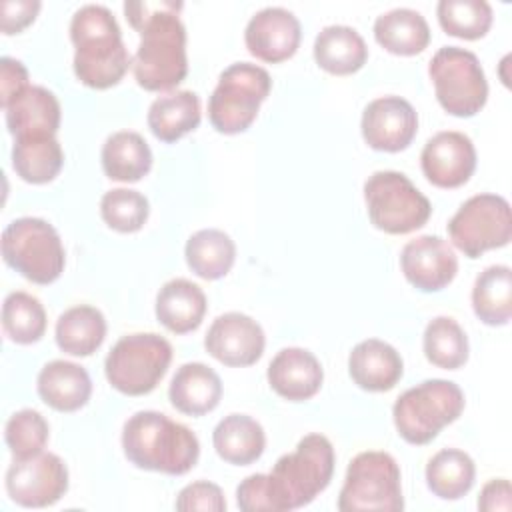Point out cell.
<instances>
[{
	"label": "cell",
	"mask_w": 512,
	"mask_h": 512,
	"mask_svg": "<svg viewBox=\"0 0 512 512\" xmlns=\"http://www.w3.org/2000/svg\"><path fill=\"white\" fill-rule=\"evenodd\" d=\"M70 40L76 48L74 74L88 88L116 86L132 64L116 18L102 4H86L74 12Z\"/></svg>",
	"instance_id": "2"
},
{
	"label": "cell",
	"mask_w": 512,
	"mask_h": 512,
	"mask_svg": "<svg viewBox=\"0 0 512 512\" xmlns=\"http://www.w3.org/2000/svg\"><path fill=\"white\" fill-rule=\"evenodd\" d=\"M400 268L414 288L422 292H438L454 280L458 258L444 238L424 234L404 244L400 252Z\"/></svg>",
	"instance_id": "17"
},
{
	"label": "cell",
	"mask_w": 512,
	"mask_h": 512,
	"mask_svg": "<svg viewBox=\"0 0 512 512\" xmlns=\"http://www.w3.org/2000/svg\"><path fill=\"white\" fill-rule=\"evenodd\" d=\"M300 38L302 28L298 18L282 6L258 10L244 30L248 52L270 64L292 58L300 46Z\"/></svg>",
	"instance_id": "18"
},
{
	"label": "cell",
	"mask_w": 512,
	"mask_h": 512,
	"mask_svg": "<svg viewBox=\"0 0 512 512\" xmlns=\"http://www.w3.org/2000/svg\"><path fill=\"white\" fill-rule=\"evenodd\" d=\"M452 244L468 258L502 248L512 238V212L504 196L476 194L448 222Z\"/></svg>",
	"instance_id": "12"
},
{
	"label": "cell",
	"mask_w": 512,
	"mask_h": 512,
	"mask_svg": "<svg viewBox=\"0 0 512 512\" xmlns=\"http://www.w3.org/2000/svg\"><path fill=\"white\" fill-rule=\"evenodd\" d=\"M64 164V152L56 136L14 138L12 168L30 184L52 182Z\"/></svg>",
	"instance_id": "31"
},
{
	"label": "cell",
	"mask_w": 512,
	"mask_h": 512,
	"mask_svg": "<svg viewBox=\"0 0 512 512\" xmlns=\"http://www.w3.org/2000/svg\"><path fill=\"white\" fill-rule=\"evenodd\" d=\"M364 142L380 152H400L410 146L418 130V114L412 104L400 96H382L372 100L360 122Z\"/></svg>",
	"instance_id": "14"
},
{
	"label": "cell",
	"mask_w": 512,
	"mask_h": 512,
	"mask_svg": "<svg viewBox=\"0 0 512 512\" xmlns=\"http://www.w3.org/2000/svg\"><path fill=\"white\" fill-rule=\"evenodd\" d=\"M38 0H4L0 10H2V32L4 34H16L24 30L28 24L34 22L38 10H40Z\"/></svg>",
	"instance_id": "43"
},
{
	"label": "cell",
	"mask_w": 512,
	"mask_h": 512,
	"mask_svg": "<svg viewBox=\"0 0 512 512\" xmlns=\"http://www.w3.org/2000/svg\"><path fill=\"white\" fill-rule=\"evenodd\" d=\"M122 448L134 466L170 476L186 474L200 456L196 434L156 410H140L126 420Z\"/></svg>",
	"instance_id": "3"
},
{
	"label": "cell",
	"mask_w": 512,
	"mask_h": 512,
	"mask_svg": "<svg viewBox=\"0 0 512 512\" xmlns=\"http://www.w3.org/2000/svg\"><path fill=\"white\" fill-rule=\"evenodd\" d=\"M438 22L450 36L464 40L482 38L492 26V6L486 0H440Z\"/></svg>",
	"instance_id": "37"
},
{
	"label": "cell",
	"mask_w": 512,
	"mask_h": 512,
	"mask_svg": "<svg viewBox=\"0 0 512 512\" xmlns=\"http://www.w3.org/2000/svg\"><path fill=\"white\" fill-rule=\"evenodd\" d=\"M272 88L270 74L252 62H234L218 78L208 100L210 124L222 134H238L256 120Z\"/></svg>",
	"instance_id": "9"
},
{
	"label": "cell",
	"mask_w": 512,
	"mask_h": 512,
	"mask_svg": "<svg viewBox=\"0 0 512 512\" xmlns=\"http://www.w3.org/2000/svg\"><path fill=\"white\" fill-rule=\"evenodd\" d=\"M374 38L392 54L414 56L430 44V26L418 10L394 8L374 20Z\"/></svg>",
	"instance_id": "29"
},
{
	"label": "cell",
	"mask_w": 512,
	"mask_h": 512,
	"mask_svg": "<svg viewBox=\"0 0 512 512\" xmlns=\"http://www.w3.org/2000/svg\"><path fill=\"white\" fill-rule=\"evenodd\" d=\"M348 372L358 388L386 392L400 382L404 362L394 346L378 338H368L352 348L348 356Z\"/></svg>",
	"instance_id": "20"
},
{
	"label": "cell",
	"mask_w": 512,
	"mask_h": 512,
	"mask_svg": "<svg viewBox=\"0 0 512 512\" xmlns=\"http://www.w3.org/2000/svg\"><path fill=\"white\" fill-rule=\"evenodd\" d=\"M236 504L242 512H274L268 474H250L236 488Z\"/></svg>",
	"instance_id": "41"
},
{
	"label": "cell",
	"mask_w": 512,
	"mask_h": 512,
	"mask_svg": "<svg viewBox=\"0 0 512 512\" xmlns=\"http://www.w3.org/2000/svg\"><path fill=\"white\" fill-rule=\"evenodd\" d=\"M464 392L456 382L432 378L402 392L392 406V420L408 444H428L460 418Z\"/></svg>",
	"instance_id": "5"
},
{
	"label": "cell",
	"mask_w": 512,
	"mask_h": 512,
	"mask_svg": "<svg viewBox=\"0 0 512 512\" xmlns=\"http://www.w3.org/2000/svg\"><path fill=\"white\" fill-rule=\"evenodd\" d=\"M4 334L16 344H34L46 332V310L28 292H10L2 304Z\"/></svg>",
	"instance_id": "36"
},
{
	"label": "cell",
	"mask_w": 512,
	"mask_h": 512,
	"mask_svg": "<svg viewBox=\"0 0 512 512\" xmlns=\"http://www.w3.org/2000/svg\"><path fill=\"white\" fill-rule=\"evenodd\" d=\"M398 462L382 450L356 454L338 494L340 512H398L404 508Z\"/></svg>",
	"instance_id": "8"
},
{
	"label": "cell",
	"mask_w": 512,
	"mask_h": 512,
	"mask_svg": "<svg viewBox=\"0 0 512 512\" xmlns=\"http://www.w3.org/2000/svg\"><path fill=\"white\" fill-rule=\"evenodd\" d=\"M2 258L12 270L34 284H52L60 278L66 264L56 228L34 216L16 218L4 228Z\"/></svg>",
	"instance_id": "6"
},
{
	"label": "cell",
	"mask_w": 512,
	"mask_h": 512,
	"mask_svg": "<svg viewBox=\"0 0 512 512\" xmlns=\"http://www.w3.org/2000/svg\"><path fill=\"white\" fill-rule=\"evenodd\" d=\"M106 338L104 314L88 304L64 310L56 320V344L70 356L94 354Z\"/></svg>",
	"instance_id": "30"
},
{
	"label": "cell",
	"mask_w": 512,
	"mask_h": 512,
	"mask_svg": "<svg viewBox=\"0 0 512 512\" xmlns=\"http://www.w3.org/2000/svg\"><path fill=\"white\" fill-rule=\"evenodd\" d=\"M314 60L330 74H354L366 64L368 46L352 26L332 24L318 32L314 40Z\"/></svg>",
	"instance_id": "25"
},
{
	"label": "cell",
	"mask_w": 512,
	"mask_h": 512,
	"mask_svg": "<svg viewBox=\"0 0 512 512\" xmlns=\"http://www.w3.org/2000/svg\"><path fill=\"white\" fill-rule=\"evenodd\" d=\"M102 220L116 232L130 234L138 232L150 214L148 198L130 188H114L108 190L100 200Z\"/></svg>",
	"instance_id": "38"
},
{
	"label": "cell",
	"mask_w": 512,
	"mask_h": 512,
	"mask_svg": "<svg viewBox=\"0 0 512 512\" xmlns=\"http://www.w3.org/2000/svg\"><path fill=\"white\" fill-rule=\"evenodd\" d=\"M68 490V468L52 452L14 460L6 470V492L18 506L46 508L56 504Z\"/></svg>",
	"instance_id": "13"
},
{
	"label": "cell",
	"mask_w": 512,
	"mask_h": 512,
	"mask_svg": "<svg viewBox=\"0 0 512 512\" xmlns=\"http://www.w3.org/2000/svg\"><path fill=\"white\" fill-rule=\"evenodd\" d=\"M334 446L322 434H308L296 450L276 460L268 474V490L274 512L308 506L324 492L334 474Z\"/></svg>",
	"instance_id": "4"
},
{
	"label": "cell",
	"mask_w": 512,
	"mask_h": 512,
	"mask_svg": "<svg viewBox=\"0 0 512 512\" xmlns=\"http://www.w3.org/2000/svg\"><path fill=\"white\" fill-rule=\"evenodd\" d=\"M6 126L14 138L56 136L60 128V102L44 86L24 88L6 108Z\"/></svg>",
	"instance_id": "21"
},
{
	"label": "cell",
	"mask_w": 512,
	"mask_h": 512,
	"mask_svg": "<svg viewBox=\"0 0 512 512\" xmlns=\"http://www.w3.org/2000/svg\"><path fill=\"white\" fill-rule=\"evenodd\" d=\"M474 314L488 326H504L512 316V270L506 264L484 268L472 288Z\"/></svg>",
	"instance_id": "33"
},
{
	"label": "cell",
	"mask_w": 512,
	"mask_h": 512,
	"mask_svg": "<svg viewBox=\"0 0 512 512\" xmlns=\"http://www.w3.org/2000/svg\"><path fill=\"white\" fill-rule=\"evenodd\" d=\"M364 200L370 222L388 234H408L422 228L430 214V200L396 170H378L364 182Z\"/></svg>",
	"instance_id": "10"
},
{
	"label": "cell",
	"mask_w": 512,
	"mask_h": 512,
	"mask_svg": "<svg viewBox=\"0 0 512 512\" xmlns=\"http://www.w3.org/2000/svg\"><path fill=\"white\" fill-rule=\"evenodd\" d=\"M420 166L430 184L438 188H458L466 184L476 170V148L462 132H438L424 144Z\"/></svg>",
	"instance_id": "16"
},
{
	"label": "cell",
	"mask_w": 512,
	"mask_h": 512,
	"mask_svg": "<svg viewBox=\"0 0 512 512\" xmlns=\"http://www.w3.org/2000/svg\"><path fill=\"white\" fill-rule=\"evenodd\" d=\"M182 2H124L126 20L140 34L132 72L148 92L176 88L188 74L186 28L178 16Z\"/></svg>",
	"instance_id": "1"
},
{
	"label": "cell",
	"mask_w": 512,
	"mask_h": 512,
	"mask_svg": "<svg viewBox=\"0 0 512 512\" xmlns=\"http://www.w3.org/2000/svg\"><path fill=\"white\" fill-rule=\"evenodd\" d=\"M28 70L26 66L10 56L0 58V102L6 108L24 88H28Z\"/></svg>",
	"instance_id": "42"
},
{
	"label": "cell",
	"mask_w": 512,
	"mask_h": 512,
	"mask_svg": "<svg viewBox=\"0 0 512 512\" xmlns=\"http://www.w3.org/2000/svg\"><path fill=\"white\" fill-rule=\"evenodd\" d=\"M476 478L474 460L458 448L436 452L426 464V484L442 500H458L470 492Z\"/></svg>",
	"instance_id": "34"
},
{
	"label": "cell",
	"mask_w": 512,
	"mask_h": 512,
	"mask_svg": "<svg viewBox=\"0 0 512 512\" xmlns=\"http://www.w3.org/2000/svg\"><path fill=\"white\" fill-rule=\"evenodd\" d=\"M170 404L188 416L212 412L222 398L220 376L202 362L182 364L168 386Z\"/></svg>",
	"instance_id": "23"
},
{
	"label": "cell",
	"mask_w": 512,
	"mask_h": 512,
	"mask_svg": "<svg viewBox=\"0 0 512 512\" xmlns=\"http://www.w3.org/2000/svg\"><path fill=\"white\" fill-rule=\"evenodd\" d=\"M204 290L186 278L168 280L156 296V318L174 334L196 330L206 314Z\"/></svg>",
	"instance_id": "24"
},
{
	"label": "cell",
	"mask_w": 512,
	"mask_h": 512,
	"mask_svg": "<svg viewBox=\"0 0 512 512\" xmlns=\"http://www.w3.org/2000/svg\"><path fill=\"white\" fill-rule=\"evenodd\" d=\"M212 444L224 462L248 466L262 456L266 448V434L254 418L246 414H228L216 424Z\"/></svg>",
	"instance_id": "26"
},
{
	"label": "cell",
	"mask_w": 512,
	"mask_h": 512,
	"mask_svg": "<svg viewBox=\"0 0 512 512\" xmlns=\"http://www.w3.org/2000/svg\"><path fill=\"white\" fill-rule=\"evenodd\" d=\"M48 422L38 410L22 408L14 412L4 428L6 444L14 456V460H24L44 452L48 442Z\"/></svg>",
	"instance_id": "39"
},
{
	"label": "cell",
	"mask_w": 512,
	"mask_h": 512,
	"mask_svg": "<svg viewBox=\"0 0 512 512\" xmlns=\"http://www.w3.org/2000/svg\"><path fill=\"white\" fill-rule=\"evenodd\" d=\"M200 98L192 90L158 96L148 108V128L162 142H176L200 124Z\"/></svg>",
	"instance_id": "27"
},
{
	"label": "cell",
	"mask_w": 512,
	"mask_h": 512,
	"mask_svg": "<svg viewBox=\"0 0 512 512\" xmlns=\"http://www.w3.org/2000/svg\"><path fill=\"white\" fill-rule=\"evenodd\" d=\"M438 104L452 116L470 118L488 100V82L474 52L460 46H442L428 64Z\"/></svg>",
	"instance_id": "11"
},
{
	"label": "cell",
	"mask_w": 512,
	"mask_h": 512,
	"mask_svg": "<svg viewBox=\"0 0 512 512\" xmlns=\"http://www.w3.org/2000/svg\"><path fill=\"white\" fill-rule=\"evenodd\" d=\"M422 348L426 360L444 370H458L468 360V336L450 316H436L428 322Z\"/></svg>",
	"instance_id": "35"
},
{
	"label": "cell",
	"mask_w": 512,
	"mask_h": 512,
	"mask_svg": "<svg viewBox=\"0 0 512 512\" xmlns=\"http://www.w3.org/2000/svg\"><path fill=\"white\" fill-rule=\"evenodd\" d=\"M478 508L484 512H510L512 488L506 478H496L484 484L478 496Z\"/></svg>",
	"instance_id": "44"
},
{
	"label": "cell",
	"mask_w": 512,
	"mask_h": 512,
	"mask_svg": "<svg viewBox=\"0 0 512 512\" xmlns=\"http://www.w3.org/2000/svg\"><path fill=\"white\" fill-rule=\"evenodd\" d=\"M184 256L196 276L204 280H218L234 266L236 244L224 230L202 228L188 238Z\"/></svg>",
	"instance_id": "32"
},
{
	"label": "cell",
	"mask_w": 512,
	"mask_h": 512,
	"mask_svg": "<svg viewBox=\"0 0 512 512\" xmlns=\"http://www.w3.org/2000/svg\"><path fill=\"white\" fill-rule=\"evenodd\" d=\"M170 342L154 332L122 336L104 360V374L112 388L126 396L150 394L168 372Z\"/></svg>",
	"instance_id": "7"
},
{
	"label": "cell",
	"mask_w": 512,
	"mask_h": 512,
	"mask_svg": "<svg viewBox=\"0 0 512 512\" xmlns=\"http://www.w3.org/2000/svg\"><path fill=\"white\" fill-rule=\"evenodd\" d=\"M40 398L58 412H76L90 400L92 380L84 366L68 360H52L38 372Z\"/></svg>",
	"instance_id": "22"
},
{
	"label": "cell",
	"mask_w": 512,
	"mask_h": 512,
	"mask_svg": "<svg viewBox=\"0 0 512 512\" xmlns=\"http://www.w3.org/2000/svg\"><path fill=\"white\" fill-rule=\"evenodd\" d=\"M266 346L262 326L242 312L220 314L204 338L206 352L226 366H250L260 360Z\"/></svg>",
	"instance_id": "15"
},
{
	"label": "cell",
	"mask_w": 512,
	"mask_h": 512,
	"mask_svg": "<svg viewBox=\"0 0 512 512\" xmlns=\"http://www.w3.org/2000/svg\"><path fill=\"white\" fill-rule=\"evenodd\" d=\"M268 384L272 390L290 400L302 402L312 398L324 380L320 360L306 348H282L268 364Z\"/></svg>",
	"instance_id": "19"
},
{
	"label": "cell",
	"mask_w": 512,
	"mask_h": 512,
	"mask_svg": "<svg viewBox=\"0 0 512 512\" xmlns=\"http://www.w3.org/2000/svg\"><path fill=\"white\" fill-rule=\"evenodd\" d=\"M176 510L180 512H192V510H202V512H224L226 510V498L220 486L198 480L188 486H184L178 492L176 498Z\"/></svg>",
	"instance_id": "40"
},
{
	"label": "cell",
	"mask_w": 512,
	"mask_h": 512,
	"mask_svg": "<svg viewBox=\"0 0 512 512\" xmlns=\"http://www.w3.org/2000/svg\"><path fill=\"white\" fill-rule=\"evenodd\" d=\"M100 160L110 180L138 182L152 168V150L142 134L120 130L106 138Z\"/></svg>",
	"instance_id": "28"
}]
</instances>
